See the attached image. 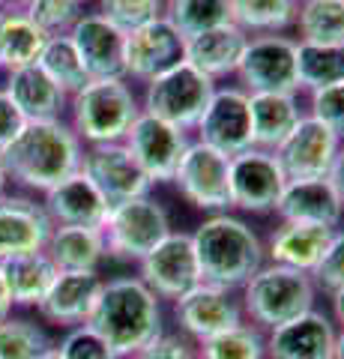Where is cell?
I'll list each match as a JSON object with an SVG mask.
<instances>
[{
    "mask_svg": "<svg viewBox=\"0 0 344 359\" xmlns=\"http://www.w3.org/2000/svg\"><path fill=\"white\" fill-rule=\"evenodd\" d=\"M84 144L66 117L57 120H27L13 138L0 159L9 174V183L27 189L33 195H46L60 180L81 171Z\"/></svg>",
    "mask_w": 344,
    "mask_h": 359,
    "instance_id": "obj_1",
    "label": "cell"
},
{
    "mask_svg": "<svg viewBox=\"0 0 344 359\" xmlns=\"http://www.w3.org/2000/svg\"><path fill=\"white\" fill-rule=\"evenodd\" d=\"M87 323L120 359H132L141 347L165 332V309L162 299L138 276H114L105 278Z\"/></svg>",
    "mask_w": 344,
    "mask_h": 359,
    "instance_id": "obj_2",
    "label": "cell"
},
{
    "mask_svg": "<svg viewBox=\"0 0 344 359\" xmlns=\"http://www.w3.org/2000/svg\"><path fill=\"white\" fill-rule=\"evenodd\" d=\"M192 245L201 282L219 287L240 290L266 264L261 233L234 210L204 216L192 231Z\"/></svg>",
    "mask_w": 344,
    "mask_h": 359,
    "instance_id": "obj_3",
    "label": "cell"
},
{
    "mask_svg": "<svg viewBox=\"0 0 344 359\" xmlns=\"http://www.w3.org/2000/svg\"><path fill=\"white\" fill-rule=\"evenodd\" d=\"M138 114L141 96L129 78H90L66 105V123L84 147L123 141Z\"/></svg>",
    "mask_w": 344,
    "mask_h": 359,
    "instance_id": "obj_4",
    "label": "cell"
},
{
    "mask_svg": "<svg viewBox=\"0 0 344 359\" xmlns=\"http://www.w3.org/2000/svg\"><path fill=\"white\" fill-rule=\"evenodd\" d=\"M242 318L258 330L270 332L299 314L317 309V287L308 273L291 266L263 264L246 285L240 287Z\"/></svg>",
    "mask_w": 344,
    "mask_h": 359,
    "instance_id": "obj_5",
    "label": "cell"
},
{
    "mask_svg": "<svg viewBox=\"0 0 344 359\" xmlns=\"http://www.w3.org/2000/svg\"><path fill=\"white\" fill-rule=\"evenodd\" d=\"M216 81H209L204 72H198L192 63L180 60L171 69L150 78L141 90V111L153 114L183 132H195L204 108L216 93Z\"/></svg>",
    "mask_w": 344,
    "mask_h": 359,
    "instance_id": "obj_6",
    "label": "cell"
},
{
    "mask_svg": "<svg viewBox=\"0 0 344 359\" xmlns=\"http://www.w3.org/2000/svg\"><path fill=\"white\" fill-rule=\"evenodd\" d=\"M171 231V216L165 204H159L153 195L132 198L108 210V219L102 224L105 252L114 261L138 266Z\"/></svg>",
    "mask_w": 344,
    "mask_h": 359,
    "instance_id": "obj_7",
    "label": "cell"
},
{
    "mask_svg": "<svg viewBox=\"0 0 344 359\" xmlns=\"http://www.w3.org/2000/svg\"><path fill=\"white\" fill-rule=\"evenodd\" d=\"M174 189L186 204L207 212H231V156L192 138L174 171Z\"/></svg>",
    "mask_w": 344,
    "mask_h": 359,
    "instance_id": "obj_8",
    "label": "cell"
},
{
    "mask_svg": "<svg viewBox=\"0 0 344 359\" xmlns=\"http://www.w3.org/2000/svg\"><path fill=\"white\" fill-rule=\"evenodd\" d=\"M234 78L246 93H303L296 75V39L287 33L249 36Z\"/></svg>",
    "mask_w": 344,
    "mask_h": 359,
    "instance_id": "obj_9",
    "label": "cell"
},
{
    "mask_svg": "<svg viewBox=\"0 0 344 359\" xmlns=\"http://www.w3.org/2000/svg\"><path fill=\"white\" fill-rule=\"evenodd\" d=\"M287 177L279 156L249 147L231 156V207L249 216H270L279 207Z\"/></svg>",
    "mask_w": 344,
    "mask_h": 359,
    "instance_id": "obj_10",
    "label": "cell"
},
{
    "mask_svg": "<svg viewBox=\"0 0 344 359\" xmlns=\"http://www.w3.org/2000/svg\"><path fill=\"white\" fill-rule=\"evenodd\" d=\"M171 314L180 335H186L195 344H201L204 339H213V335L246 320L242 318L240 290L219 287L209 282H198L177 302H171Z\"/></svg>",
    "mask_w": 344,
    "mask_h": 359,
    "instance_id": "obj_11",
    "label": "cell"
},
{
    "mask_svg": "<svg viewBox=\"0 0 344 359\" xmlns=\"http://www.w3.org/2000/svg\"><path fill=\"white\" fill-rule=\"evenodd\" d=\"M138 278L162 302H177L186 290H192L198 282H201L192 233L171 231L168 237L138 264Z\"/></svg>",
    "mask_w": 344,
    "mask_h": 359,
    "instance_id": "obj_12",
    "label": "cell"
},
{
    "mask_svg": "<svg viewBox=\"0 0 344 359\" xmlns=\"http://www.w3.org/2000/svg\"><path fill=\"white\" fill-rule=\"evenodd\" d=\"M188 141H192V132H183L159 117L144 114V111L123 138L129 153L135 156V162L153 186H165L174 180V171L183 159Z\"/></svg>",
    "mask_w": 344,
    "mask_h": 359,
    "instance_id": "obj_13",
    "label": "cell"
},
{
    "mask_svg": "<svg viewBox=\"0 0 344 359\" xmlns=\"http://www.w3.org/2000/svg\"><path fill=\"white\" fill-rule=\"evenodd\" d=\"M195 138L221 150L225 156H237L242 150H249L252 147V117H249L246 90L237 84H219L195 126Z\"/></svg>",
    "mask_w": 344,
    "mask_h": 359,
    "instance_id": "obj_14",
    "label": "cell"
},
{
    "mask_svg": "<svg viewBox=\"0 0 344 359\" xmlns=\"http://www.w3.org/2000/svg\"><path fill=\"white\" fill-rule=\"evenodd\" d=\"M81 171L90 177V183L105 195L111 207L132 201V198H141V195H150V189H153L147 174L141 171V165L135 162V156L129 153L123 141L84 147Z\"/></svg>",
    "mask_w": 344,
    "mask_h": 359,
    "instance_id": "obj_15",
    "label": "cell"
},
{
    "mask_svg": "<svg viewBox=\"0 0 344 359\" xmlns=\"http://www.w3.org/2000/svg\"><path fill=\"white\" fill-rule=\"evenodd\" d=\"M183 51H186V39L171 25L168 15L150 21V25L126 33V45H123L126 78L132 84H147L150 78H156L159 72L180 63Z\"/></svg>",
    "mask_w": 344,
    "mask_h": 359,
    "instance_id": "obj_16",
    "label": "cell"
},
{
    "mask_svg": "<svg viewBox=\"0 0 344 359\" xmlns=\"http://www.w3.org/2000/svg\"><path fill=\"white\" fill-rule=\"evenodd\" d=\"M338 147V135L320 120L305 114L296 123V129L284 138L282 147L275 150V156H279V165L287 180H317L329 174Z\"/></svg>",
    "mask_w": 344,
    "mask_h": 359,
    "instance_id": "obj_17",
    "label": "cell"
},
{
    "mask_svg": "<svg viewBox=\"0 0 344 359\" xmlns=\"http://www.w3.org/2000/svg\"><path fill=\"white\" fill-rule=\"evenodd\" d=\"M338 327L326 311L312 309L266 332V359H332Z\"/></svg>",
    "mask_w": 344,
    "mask_h": 359,
    "instance_id": "obj_18",
    "label": "cell"
},
{
    "mask_svg": "<svg viewBox=\"0 0 344 359\" xmlns=\"http://www.w3.org/2000/svg\"><path fill=\"white\" fill-rule=\"evenodd\" d=\"M105 276L99 269H87V273H57L51 282L46 299L36 306V314L51 327L72 330L90 320L96 309V299L102 294Z\"/></svg>",
    "mask_w": 344,
    "mask_h": 359,
    "instance_id": "obj_19",
    "label": "cell"
},
{
    "mask_svg": "<svg viewBox=\"0 0 344 359\" xmlns=\"http://www.w3.org/2000/svg\"><path fill=\"white\" fill-rule=\"evenodd\" d=\"M51 228L42 201L30 195H0V264L15 255L42 252Z\"/></svg>",
    "mask_w": 344,
    "mask_h": 359,
    "instance_id": "obj_20",
    "label": "cell"
},
{
    "mask_svg": "<svg viewBox=\"0 0 344 359\" xmlns=\"http://www.w3.org/2000/svg\"><path fill=\"white\" fill-rule=\"evenodd\" d=\"M69 39L78 51L84 72L90 78H126V33L117 30L99 13H84L69 30Z\"/></svg>",
    "mask_w": 344,
    "mask_h": 359,
    "instance_id": "obj_21",
    "label": "cell"
},
{
    "mask_svg": "<svg viewBox=\"0 0 344 359\" xmlns=\"http://www.w3.org/2000/svg\"><path fill=\"white\" fill-rule=\"evenodd\" d=\"M42 210L48 212L51 224H78V228H102L111 204L105 195L90 183L84 171L60 180L54 189L42 195Z\"/></svg>",
    "mask_w": 344,
    "mask_h": 359,
    "instance_id": "obj_22",
    "label": "cell"
},
{
    "mask_svg": "<svg viewBox=\"0 0 344 359\" xmlns=\"http://www.w3.org/2000/svg\"><path fill=\"white\" fill-rule=\"evenodd\" d=\"M275 216H279V222L338 228L344 219V204L326 177L287 180L284 192L279 198V207H275Z\"/></svg>",
    "mask_w": 344,
    "mask_h": 359,
    "instance_id": "obj_23",
    "label": "cell"
},
{
    "mask_svg": "<svg viewBox=\"0 0 344 359\" xmlns=\"http://www.w3.org/2000/svg\"><path fill=\"white\" fill-rule=\"evenodd\" d=\"M332 231L326 224H296V222H279V228L270 231V237L263 240L266 264L291 266L299 273H308L317 266L324 257L326 245L332 240Z\"/></svg>",
    "mask_w": 344,
    "mask_h": 359,
    "instance_id": "obj_24",
    "label": "cell"
},
{
    "mask_svg": "<svg viewBox=\"0 0 344 359\" xmlns=\"http://www.w3.org/2000/svg\"><path fill=\"white\" fill-rule=\"evenodd\" d=\"M249 117L252 147L275 153L305 117V105L299 93H249Z\"/></svg>",
    "mask_w": 344,
    "mask_h": 359,
    "instance_id": "obj_25",
    "label": "cell"
},
{
    "mask_svg": "<svg viewBox=\"0 0 344 359\" xmlns=\"http://www.w3.org/2000/svg\"><path fill=\"white\" fill-rule=\"evenodd\" d=\"M246 42L249 36L237 25H221L186 39L183 60L192 63L198 72H204L209 81L219 84L225 78H234L242 51H246Z\"/></svg>",
    "mask_w": 344,
    "mask_h": 359,
    "instance_id": "obj_26",
    "label": "cell"
},
{
    "mask_svg": "<svg viewBox=\"0 0 344 359\" xmlns=\"http://www.w3.org/2000/svg\"><path fill=\"white\" fill-rule=\"evenodd\" d=\"M4 90H6V96L13 99V105L21 111V117L25 120H57V117H66L69 96H66L36 63L6 72Z\"/></svg>",
    "mask_w": 344,
    "mask_h": 359,
    "instance_id": "obj_27",
    "label": "cell"
},
{
    "mask_svg": "<svg viewBox=\"0 0 344 359\" xmlns=\"http://www.w3.org/2000/svg\"><path fill=\"white\" fill-rule=\"evenodd\" d=\"M46 255L60 273H87L99 269L108 257L102 228H78V224H54L46 243Z\"/></svg>",
    "mask_w": 344,
    "mask_h": 359,
    "instance_id": "obj_28",
    "label": "cell"
},
{
    "mask_svg": "<svg viewBox=\"0 0 344 359\" xmlns=\"http://www.w3.org/2000/svg\"><path fill=\"white\" fill-rule=\"evenodd\" d=\"M4 282L13 299V309H36L46 299L51 282L57 278L60 269L54 266V261L42 252H27V255H15L9 261L0 264Z\"/></svg>",
    "mask_w": 344,
    "mask_h": 359,
    "instance_id": "obj_29",
    "label": "cell"
},
{
    "mask_svg": "<svg viewBox=\"0 0 344 359\" xmlns=\"http://www.w3.org/2000/svg\"><path fill=\"white\" fill-rule=\"evenodd\" d=\"M48 36L30 21L25 9H0V69L13 72L33 66Z\"/></svg>",
    "mask_w": 344,
    "mask_h": 359,
    "instance_id": "obj_30",
    "label": "cell"
},
{
    "mask_svg": "<svg viewBox=\"0 0 344 359\" xmlns=\"http://www.w3.org/2000/svg\"><path fill=\"white\" fill-rule=\"evenodd\" d=\"M231 25H237L246 36L287 33L296 21V0H228Z\"/></svg>",
    "mask_w": 344,
    "mask_h": 359,
    "instance_id": "obj_31",
    "label": "cell"
},
{
    "mask_svg": "<svg viewBox=\"0 0 344 359\" xmlns=\"http://www.w3.org/2000/svg\"><path fill=\"white\" fill-rule=\"evenodd\" d=\"M294 30L305 45H344V0H303Z\"/></svg>",
    "mask_w": 344,
    "mask_h": 359,
    "instance_id": "obj_32",
    "label": "cell"
},
{
    "mask_svg": "<svg viewBox=\"0 0 344 359\" xmlns=\"http://www.w3.org/2000/svg\"><path fill=\"white\" fill-rule=\"evenodd\" d=\"M296 75L303 93L344 81V45L296 42Z\"/></svg>",
    "mask_w": 344,
    "mask_h": 359,
    "instance_id": "obj_33",
    "label": "cell"
},
{
    "mask_svg": "<svg viewBox=\"0 0 344 359\" xmlns=\"http://www.w3.org/2000/svg\"><path fill=\"white\" fill-rule=\"evenodd\" d=\"M36 66L63 90L66 96H75L87 81H90V75L84 72L81 57H78V51H75L69 36H48Z\"/></svg>",
    "mask_w": 344,
    "mask_h": 359,
    "instance_id": "obj_34",
    "label": "cell"
},
{
    "mask_svg": "<svg viewBox=\"0 0 344 359\" xmlns=\"http://www.w3.org/2000/svg\"><path fill=\"white\" fill-rule=\"evenodd\" d=\"M201 359H266V332L242 320L198 344Z\"/></svg>",
    "mask_w": 344,
    "mask_h": 359,
    "instance_id": "obj_35",
    "label": "cell"
},
{
    "mask_svg": "<svg viewBox=\"0 0 344 359\" xmlns=\"http://www.w3.org/2000/svg\"><path fill=\"white\" fill-rule=\"evenodd\" d=\"M54 347L46 327L30 318L9 314L0 320V359H39Z\"/></svg>",
    "mask_w": 344,
    "mask_h": 359,
    "instance_id": "obj_36",
    "label": "cell"
},
{
    "mask_svg": "<svg viewBox=\"0 0 344 359\" xmlns=\"http://www.w3.org/2000/svg\"><path fill=\"white\" fill-rule=\"evenodd\" d=\"M165 15L171 18L183 39H192L198 33L231 25V4L228 0H168Z\"/></svg>",
    "mask_w": 344,
    "mask_h": 359,
    "instance_id": "obj_37",
    "label": "cell"
},
{
    "mask_svg": "<svg viewBox=\"0 0 344 359\" xmlns=\"http://www.w3.org/2000/svg\"><path fill=\"white\" fill-rule=\"evenodd\" d=\"M96 13L117 30L132 33L156 18H165L168 0H96Z\"/></svg>",
    "mask_w": 344,
    "mask_h": 359,
    "instance_id": "obj_38",
    "label": "cell"
},
{
    "mask_svg": "<svg viewBox=\"0 0 344 359\" xmlns=\"http://www.w3.org/2000/svg\"><path fill=\"white\" fill-rule=\"evenodd\" d=\"M25 13L46 36H69L75 21H78L87 9L81 0H30L25 6Z\"/></svg>",
    "mask_w": 344,
    "mask_h": 359,
    "instance_id": "obj_39",
    "label": "cell"
},
{
    "mask_svg": "<svg viewBox=\"0 0 344 359\" xmlns=\"http://www.w3.org/2000/svg\"><path fill=\"white\" fill-rule=\"evenodd\" d=\"M54 351H57L63 359H120L90 323L63 330L60 341H54Z\"/></svg>",
    "mask_w": 344,
    "mask_h": 359,
    "instance_id": "obj_40",
    "label": "cell"
},
{
    "mask_svg": "<svg viewBox=\"0 0 344 359\" xmlns=\"http://www.w3.org/2000/svg\"><path fill=\"white\" fill-rule=\"evenodd\" d=\"M305 114L320 120L324 126H329L344 141V81L312 90V93H308Z\"/></svg>",
    "mask_w": 344,
    "mask_h": 359,
    "instance_id": "obj_41",
    "label": "cell"
},
{
    "mask_svg": "<svg viewBox=\"0 0 344 359\" xmlns=\"http://www.w3.org/2000/svg\"><path fill=\"white\" fill-rule=\"evenodd\" d=\"M312 282L317 287V294H326V297L344 287V228L332 231V240L326 245L324 257L312 269Z\"/></svg>",
    "mask_w": 344,
    "mask_h": 359,
    "instance_id": "obj_42",
    "label": "cell"
},
{
    "mask_svg": "<svg viewBox=\"0 0 344 359\" xmlns=\"http://www.w3.org/2000/svg\"><path fill=\"white\" fill-rule=\"evenodd\" d=\"M132 359H201V353H198V344L188 341L186 335L165 330L159 339H153L147 347H141Z\"/></svg>",
    "mask_w": 344,
    "mask_h": 359,
    "instance_id": "obj_43",
    "label": "cell"
},
{
    "mask_svg": "<svg viewBox=\"0 0 344 359\" xmlns=\"http://www.w3.org/2000/svg\"><path fill=\"white\" fill-rule=\"evenodd\" d=\"M25 117H21V111L13 105V99L6 96V90L0 87V150H6L9 144H13V138L21 132V126H25Z\"/></svg>",
    "mask_w": 344,
    "mask_h": 359,
    "instance_id": "obj_44",
    "label": "cell"
},
{
    "mask_svg": "<svg viewBox=\"0 0 344 359\" xmlns=\"http://www.w3.org/2000/svg\"><path fill=\"white\" fill-rule=\"evenodd\" d=\"M326 180L332 183V189L338 192L341 204H344V141H341V147H338V153H336V159H332V168H329Z\"/></svg>",
    "mask_w": 344,
    "mask_h": 359,
    "instance_id": "obj_45",
    "label": "cell"
},
{
    "mask_svg": "<svg viewBox=\"0 0 344 359\" xmlns=\"http://www.w3.org/2000/svg\"><path fill=\"white\" fill-rule=\"evenodd\" d=\"M329 318L336 320L338 330H344V287H338L336 294H329Z\"/></svg>",
    "mask_w": 344,
    "mask_h": 359,
    "instance_id": "obj_46",
    "label": "cell"
},
{
    "mask_svg": "<svg viewBox=\"0 0 344 359\" xmlns=\"http://www.w3.org/2000/svg\"><path fill=\"white\" fill-rule=\"evenodd\" d=\"M13 314V299H9V290L4 282V273H0V320H6Z\"/></svg>",
    "mask_w": 344,
    "mask_h": 359,
    "instance_id": "obj_47",
    "label": "cell"
},
{
    "mask_svg": "<svg viewBox=\"0 0 344 359\" xmlns=\"http://www.w3.org/2000/svg\"><path fill=\"white\" fill-rule=\"evenodd\" d=\"M30 0H0V9H25Z\"/></svg>",
    "mask_w": 344,
    "mask_h": 359,
    "instance_id": "obj_48",
    "label": "cell"
},
{
    "mask_svg": "<svg viewBox=\"0 0 344 359\" xmlns=\"http://www.w3.org/2000/svg\"><path fill=\"white\" fill-rule=\"evenodd\" d=\"M6 186H9V174L4 168V159H0V195H6Z\"/></svg>",
    "mask_w": 344,
    "mask_h": 359,
    "instance_id": "obj_49",
    "label": "cell"
},
{
    "mask_svg": "<svg viewBox=\"0 0 344 359\" xmlns=\"http://www.w3.org/2000/svg\"><path fill=\"white\" fill-rule=\"evenodd\" d=\"M332 359H344V330H338V339H336V356Z\"/></svg>",
    "mask_w": 344,
    "mask_h": 359,
    "instance_id": "obj_50",
    "label": "cell"
},
{
    "mask_svg": "<svg viewBox=\"0 0 344 359\" xmlns=\"http://www.w3.org/2000/svg\"><path fill=\"white\" fill-rule=\"evenodd\" d=\"M39 359H63V356H60V353H57V351H54V347H51V351H48L46 356H39Z\"/></svg>",
    "mask_w": 344,
    "mask_h": 359,
    "instance_id": "obj_51",
    "label": "cell"
},
{
    "mask_svg": "<svg viewBox=\"0 0 344 359\" xmlns=\"http://www.w3.org/2000/svg\"><path fill=\"white\" fill-rule=\"evenodd\" d=\"M81 4H90V0H81Z\"/></svg>",
    "mask_w": 344,
    "mask_h": 359,
    "instance_id": "obj_52",
    "label": "cell"
},
{
    "mask_svg": "<svg viewBox=\"0 0 344 359\" xmlns=\"http://www.w3.org/2000/svg\"><path fill=\"white\" fill-rule=\"evenodd\" d=\"M296 4H303V0H296Z\"/></svg>",
    "mask_w": 344,
    "mask_h": 359,
    "instance_id": "obj_53",
    "label": "cell"
}]
</instances>
